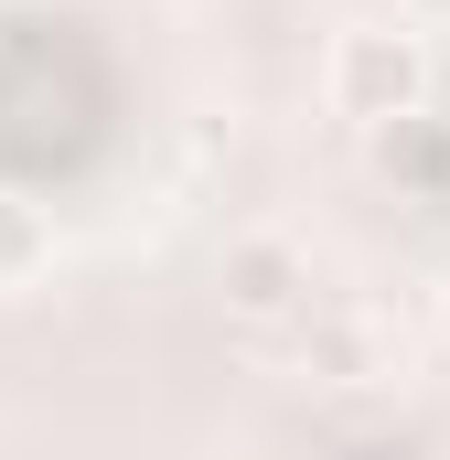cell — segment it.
Returning a JSON list of instances; mask_svg holds the SVG:
<instances>
[{
	"instance_id": "cell-1",
	"label": "cell",
	"mask_w": 450,
	"mask_h": 460,
	"mask_svg": "<svg viewBox=\"0 0 450 460\" xmlns=\"http://www.w3.org/2000/svg\"><path fill=\"white\" fill-rule=\"evenodd\" d=\"M322 97H333V118H364V128L418 118V97H429V32H408V22H343L333 54H322Z\"/></svg>"
},
{
	"instance_id": "cell-2",
	"label": "cell",
	"mask_w": 450,
	"mask_h": 460,
	"mask_svg": "<svg viewBox=\"0 0 450 460\" xmlns=\"http://www.w3.org/2000/svg\"><path fill=\"white\" fill-rule=\"evenodd\" d=\"M215 289H225V311H236V322H311V311H322V300H311V246H301L290 226L225 235Z\"/></svg>"
},
{
	"instance_id": "cell-3",
	"label": "cell",
	"mask_w": 450,
	"mask_h": 460,
	"mask_svg": "<svg viewBox=\"0 0 450 460\" xmlns=\"http://www.w3.org/2000/svg\"><path fill=\"white\" fill-rule=\"evenodd\" d=\"M301 375H311V385H375V375H397V343H386L375 311L333 300V311L301 322Z\"/></svg>"
},
{
	"instance_id": "cell-4",
	"label": "cell",
	"mask_w": 450,
	"mask_h": 460,
	"mask_svg": "<svg viewBox=\"0 0 450 460\" xmlns=\"http://www.w3.org/2000/svg\"><path fill=\"white\" fill-rule=\"evenodd\" d=\"M43 268H54V226H43V204L0 193V300H11V289H32Z\"/></svg>"
},
{
	"instance_id": "cell-5",
	"label": "cell",
	"mask_w": 450,
	"mask_h": 460,
	"mask_svg": "<svg viewBox=\"0 0 450 460\" xmlns=\"http://www.w3.org/2000/svg\"><path fill=\"white\" fill-rule=\"evenodd\" d=\"M397 11H408V22H450V0H397Z\"/></svg>"
},
{
	"instance_id": "cell-6",
	"label": "cell",
	"mask_w": 450,
	"mask_h": 460,
	"mask_svg": "<svg viewBox=\"0 0 450 460\" xmlns=\"http://www.w3.org/2000/svg\"><path fill=\"white\" fill-rule=\"evenodd\" d=\"M440 332H450V279H440Z\"/></svg>"
}]
</instances>
